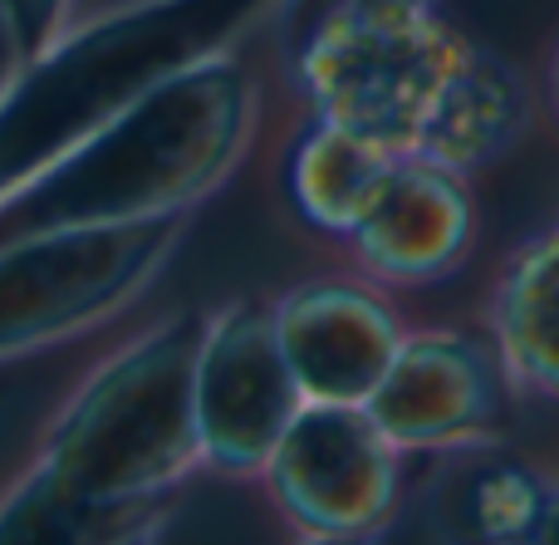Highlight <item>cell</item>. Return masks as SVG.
<instances>
[{
    "instance_id": "ba28073f",
    "label": "cell",
    "mask_w": 559,
    "mask_h": 545,
    "mask_svg": "<svg viewBox=\"0 0 559 545\" xmlns=\"http://www.w3.org/2000/svg\"><path fill=\"white\" fill-rule=\"evenodd\" d=\"M364 408L407 458H452L511 438L515 389L486 330L413 324Z\"/></svg>"
},
{
    "instance_id": "277c9868",
    "label": "cell",
    "mask_w": 559,
    "mask_h": 545,
    "mask_svg": "<svg viewBox=\"0 0 559 545\" xmlns=\"http://www.w3.org/2000/svg\"><path fill=\"white\" fill-rule=\"evenodd\" d=\"M299 0H114L0 84V197L202 59L251 49Z\"/></svg>"
},
{
    "instance_id": "52a82bcc",
    "label": "cell",
    "mask_w": 559,
    "mask_h": 545,
    "mask_svg": "<svg viewBox=\"0 0 559 545\" xmlns=\"http://www.w3.org/2000/svg\"><path fill=\"white\" fill-rule=\"evenodd\" d=\"M305 408L271 320V295H226L202 310L192 354V413L202 438V472L255 487L285 428Z\"/></svg>"
},
{
    "instance_id": "9a60e30c",
    "label": "cell",
    "mask_w": 559,
    "mask_h": 545,
    "mask_svg": "<svg viewBox=\"0 0 559 545\" xmlns=\"http://www.w3.org/2000/svg\"><path fill=\"white\" fill-rule=\"evenodd\" d=\"M535 545H559V477L550 482V501H545V521H540V541Z\"/></svg>"
},
{
    "instance_id": "4fadbf2b",
    "label": "cell",
    "mask_w": 559,
    "mask_h": 545,
    "mask_svg": "<svg viewBox=\"0 0 559 545\" xmlns=\"http://www.w3.org/2000/svg\"><path fill=\"white\" fill-rule=\"evenodd\" d=\"M397 157L368 133L338 123V118L309 114L295 128L285 153V192L295 216L314 236L344 241L364 212L373 206L383 177L393 173Z\"/></svg>"
},
{
    "instance_id": "e0dca14e",
    "label": "cell",
    "mask_w": 559,
    "mask_h": 545,
    "mask_svg": "<svg viewBox=\"0 0 559 545\" xmlns=\"http://www.w3.org/2000/svg\"><path fill=\"white\" fill-rule=\"evenodd\" d=\"M10 69H15V55H10L5 35H0V84H5V79H10Z\"/></svg>"
},
{
    "instance_id": "5b68a950",
    "label": "cell",
    "mask_w": 559,
    "mask_h": 545,
    "mask_svg": "<svg viewBox=\"0 0 559 545\" xmlns=\"http://www.w3.org/2000/svg\"><path fill=\"white\" fill-rule=\"evenodd\" d=\"M197 216L0 236V374L123 320L173 271Z\"/></svg>"
},
{
    "instance_id": "9c48e42d",
    "label": "cell",
    "mask_w": 559,
    "mask_h": 545,
    "mask_svg": "<svg viewBox=\"0 0 559 545\" xmlns=\"http://www.w3.org/2000/svg\"><path fill=\"white\" fill-rule=\"evenodd\" d=\"M271 320L305 403H354L364 408L383 383L397 344L413 320L397 305V291L364 271L305 275L271 295Z\"/></svg>"
},
{
    "instance_id": "ac0fdd59",
    "label": "cell",
    "mask_w": 559,
    "mask_h": 545,
    "mask_svg": "<svg viewBox=\"0 0 559 545\" xmlns=\"http://www.w3.org/2000/svg\"><path fill=\"white\" fill-rule=\"evenodd\" d=\"M373 5H442V0H373Z\"/></svg>"
},
{
    "instance_id": "3957f363",
    "label": "cell",
    "mask_w": 559,
    "mask_h": 545,
    "mask_svg": "<svg viewBox=\"0 0 559 545\" xmlns=\"http://www.w3.org/2000/svg\"><path fill=\"white\" fill-rule=\"evenodd\" d=\"M265 84L246 49L202 59L0 197V236L197 216L261 143Z\"/></svg>"
},
{
    "instance_id": "5bb4252c",
    "label": "cell",
    "mask_w": 559,
    "mask_h": 545,
    "mask_svg": "<svg viewBox=\"0 0 559 545\" xmlns=\"http://www.w3.org/2000/svg\"><path fill=\"white\" fill-rule=\"evenodd\" d=\"M84 0H0V35H5L15 64L35 59L49 39L64 35Z\"/></svg>"
},
{
    "instance_id": "2e32d148",
    "label": "cell",
    "mask_w": 559,
    "mask_h": 545,
    "mask_svg": "<svg viewBox=\"0 0 559 545\" xmlns=\"http://www.w3.org/2000/svg\"><path fill=\"white\" fill-rule=\"evenodd\" d=\"M545 98H550L555 123H559V39H555V49H550V64H545Z\"/></svg>"
},
{
    "instance_id": "d6986e66",
    "label": "cell",
    "mask_w": 559,
    "mask_h": 545,
    "mask_svg": "<svg viewBox=\"0 0 559 545\" xmlns=\"http://www.w3.org/2000/svg\"><path fill=\"white\" fill-rule=\"evenodd\" d=\"M0 408H5V389H0Z\"/></svg>"
},
{
    "instance_id": "6da1fadb",
    "label": "cell",
    "mask_w": 559,
    "mask_h": 545,
    "mask_svg": "<svg viewBox=\"0 0 559 545\" xmlns=\"http://www.w3.org/2000/svg\"><path fill=\"white\" fill-rule=\"evenodd\" d=\"M202 310H167L98 354L0 487V545L143 541L202 472L192 354Z\"/></svg>"
},
{
    "instance_id": "8992f818",
    "label": "cell",
    "mask_w": 559,
    "mask_h": 545,
    "mask_svg": "<svg viewBox=\"0 0 559 545\" xmlns=\"http://www.w3.org/2000/svg\"><path fill=\"white\" fill-rule=\"evenodd\" d=\"M417 458L354 403H305L255 477L275 521L299 541L358 545L393 536Z\"/></svg>"
},
{
    "instance_id": "7c38bea8",
    "label": "cell",
    "mask_w": 559,
    "mask_h": 545,
    "mask_svg": "<svg viewBox=\"0 0 559 545\" xmlns=\"http://www.w3.org/2000/svg\"><path fill=\"white\" fill-rule=\"evenodd\" d=\"M486 334L515 399L559 403V216L506 251L486 295Z\"/></svg>"
},
{
    "instance_id": "30bf717a",
    "label": "cell",
    "mask_w": 559,
    "mask_h": 545,
    "mask_svg": "<svg viewBox=\"0 0 559 545\" xmlns=\"http://www.w3.org/2000/svg\"><path fill=\"white\" fill-rule=\"evenodd\" d=\"M476 236H481L476 173L437 157H397L364 222L338 246L354 271L407 295L452 281L472 261Z\"/></svg>"
},
{
    "instance_id": "8fae6325",
    "label": "cell",
    "mask_w": 559,
    "mask_h": 545,
    "mask_svg": "<svg viewBox=\"0 0 559 545\" xmlns=\"http://www.w3.org/2000/svg\"><path fill=\"white\" fill-rule=\"evenodd\" d=\"M432 467V482H417L407 501H437V517L417 521V536H452L481 545H535L540 541L545 501H550V472L531 458L511 452L506 442L452 458H417ZM403 501V507H407Z\"/></svg>"
},
{
    "instance_id": "7a4b0ae2",
    "label": "cell",
    "mask_w": 559,
    "mask_h": 545,
    "mask_svg": "<svg viewBox=\"0 0 559 545\" xmlns=\"http://www.w3.org/2000/svg\"><path fill=\"white\" fill-rule=\"evenodd\" d=\"M295 84L309 114L462 173L501 163L535 114L521 69L442 5L334 0L299 39Z\"/></svg>"
}]
</instances>
